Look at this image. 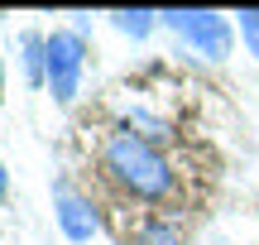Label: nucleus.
<instances>
[{
  "label": "nucleus",
  "instance_id": "0eeeda50",
  "mask_svg": "<svg viewBox=\"0 0 259 245\" xmlns=\"http://www.w3.org/2000/svg\"><path fill=\"white\" fill-rule=\"evenodd\" d=\"M240 34H245V48H250V53L259 58V10H240Z\"/></svg>",
  "mask_w": 259,
  "mask_h": 245
},
{
  "label": "nucleus",
  "instance_id": "20e7f679",
  "mask_svg": "<svg viewBox=\"0 0 259 245\" xmlns=\"http://www.w3.org/2000/svg\"><path fill=\"white\" fill-rule=\"evenodd\" d=\"M53 207H58V226H63L67 240H92L96 236V212H92V202L77 197L72 188L58 183V188H53Z\"/></svg>",
  "mask_w": 259,
  "mask_h": 245
},
{
  "label": "nucleus",
  "instance_id": "423d86ee",
  "mask_svg": "<svg viewBox=\"0 0 259 245\" xmlns=\"http://www.w3.org/2000/svg\"><path fill=\"white\" fill-rule=\"evenodd\" d=\"M135 245H178V231H168V221H149L135 236Z\"/></svg>",
  "mask_w": 259,
  "mask_h": 245
},
{
  "label": "nucleus",
  "instance_id": "f03ea898",
  "mask_svg": "<svg viewBox=\"0 0 259 245\" xmlns=\"http://www.w3.org/2000/svg\"><path fill=\"white\" fill-rule=\"evenodd\" d=\"M82 63H87V38L77 29H53L48 34V92L58 106H72L77 82H82Z\"/></svg>",
  "mask_w": 259,
  "mask_h": 245
},
{
  "label": "nucleus",
  "instance_id": "f257e3e1",
  "mask_svg": "<svg viewBox=\"0 0 259 245\" xmlns=\"http://www.w3.org/2000/svg\"><path fill=\"white\" fill-rule=\"evenodd\" d=\"M101 164H106V173L120 183L130 197L163 202L168 192H173V169H168L163 154H158L154 144L144 140V135H135L130 125H120V130L106 135V144H101Z\"/></svg>",
  "mask_w": 259,
  "mask_h": 245
},
{
  "label": "nucleus",
  "instance_id": "1a4fd4ad",
  "mask_svg": "<svg viewBox=\"0 0 259 245\" xmlns=\"http://www.w3.org/2000/svg\"><path fill=\"white\" fill-rule=\"evenodd\" d=\"M0 96H5V63H0Z\"/></svg>",
  "mask_w": 259,
  "mask_h": 245
},
{
  "label": "nucleus",
  "instance_id": "6e6552de",
  "mask_svg": "<svg viewBox=\"0 0 259 245\" xmlns=\"http://www.w3.org/2000/svg\"><path fill=\"white\" fill-rule=\"evenodd\" d=\"M5 192H10V178H5V164H0V202H5Z\"/></svg>",
  "mask_w": 259,
  "mask_h": 245
},
{
  "label": "nucleus",
  "instance_id": "7ed1b4c3",
  "mask_svg": "<svg viewBox=\"0 0 259 245\" xmlns=\"http://www.w3.org/2000/svg\"><path fill=\"white\" fill-rule=\"evenodd\" d=\"M158 19H168V24L192 48H202L211 63H221V58L231 53V19L216 15V10H168V15H158Z\"/></svg>",
  "mask_w": 259,
  "mask_h": 245
},
{
  "label": "nucleus",
  "instance_id": "39448f33",
  "mask_svg": "<svg viewBox=\"0 0 259 245\" xmlns=\"http://www.w3.org/2000/svg\"><path fill=\"white\" fill-rule=\"evenodd\" d=\"M115 29H125V34H135V38H144L149 29H154V19L158 15H149V10H115Z\"/></svg>",
  "mask_w": 259,
  "mask_h": 245
}]
</instances>
